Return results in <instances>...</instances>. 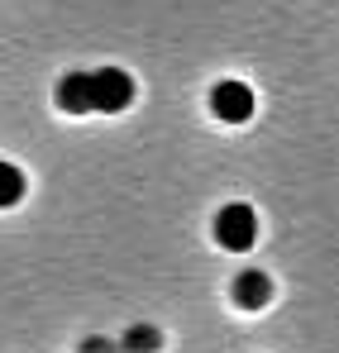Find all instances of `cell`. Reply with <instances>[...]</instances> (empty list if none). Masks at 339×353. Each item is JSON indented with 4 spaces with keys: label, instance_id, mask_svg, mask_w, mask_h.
Segmentation results:
<instances>
[{
    "label": "cell",
    "instance_id": "1",
    "mask_svg": "<svg viewBox=\"0 0 339 353\" xmlns=\"http://www.w3.org/2000/svg\"><path fill=\"white\" fill-rule=\"evenodd\" d=\"M258 239V210L244 205V201H229L215 210V243L229 248V253H249Z\"/></svg>",
    "mask_w": 339,
    "mask_h": 353
},
{
    "label": "cell",
    "instance_id": "2",
    "mask_svg": "<svg viewBox=\"0 0 339 353\" xmlns=\"http://www.w3.org/2000/svg\"><path fill=\"white\" fill-rule=\"evenodd\" d=\"M86 86H91V110H106V115L129 110V101H134V77L124 67H96V72H86Z\"/></svg>",
    "mask_w": 339,
    "mask_h": 353
},
{
    "label": "cell",
    "instance_id": "3",
    "mask_svg": "<svg viewBox=\"0 0 339 353\" xmlns=\"http://www.w3.org/2000/svg\"><path fill=\"white\" fill-rule=\"evenodd\" d=\"M253 110H258V101H253V86H249V81L225 77V81L211 86V115L215 119H225V124H249Z\"/></svg>",
    "mask_w": 339,
    "mask_h": 353
},
{
    "label": "cell",
    "instance_id": "4",
    "mask_svg": "<svg viewBox=\"0 0 339 353\" xmlns=\"http://www.w3.org/2000/svg\"><path fill=\"white\" fill-rule=\"evenodd\" d=\"M229 292H234V305H239V310H263V305L273 301V277H268L263 268H244V272L229 282Z\"/></svg>",
    "mask_w": 339,
    "mask_h": 353
},
{
    "label": "cell",
    "instance_id": "5",
    "mask_svg": "<svg viewBox=\"0 0 339 353\" xmlns=\"http://www.w3.org/2000/svg\"><path fill=\"white\" fill-rule=\"evenodd\" d=\"M53 101H57V110H67V115H91V86H86V72L57 77Z\"/></svg>",
    "mask_w": 339,
    "mask_h": 353
},
{
    "label": "cell",
    "instance_id": "6",
    "mask_svg": "<svg viewBox=\"0 0 339 353\" xmlns=\"http://www.w3.org/2000/svg\"><path fill=\"white\" fill-rule=\"evenodd\" d=\"M24 191H29V176L19 172L14 163H5V158H0V210L19 205V201H24Z\"/></svg>",
    "mask_w": 339,
    "mask_h": 353
},
{
    "label": "cell",
    "instance_id": "7",
    "mask_svg": "<svg viewBox=\"0 0 339 353\" xmlns=\"http://www.w3.org/2000/svg\"><path fill=\"white\" fill-rule=\"evenodd\" d=\"M158 349H163V334L153 325H129L119 339V353H158Z\"/></svg>",
    "mask_w": 339,
    "mask_h": 353
},
{
    "label": "cell",
    "instance_id": "8",
    "mask_svg": "<svg viewBox=\"0 0 339 353\" xmlns=\"http://www.w3.org/2000/svg\"><path fill=\"white\" fill-rule=\"evenodd\" d=\"M81 353H115V349H110V339H86Z\"/></svg>",
    "mask_w": 339,
    "mask_h": 353
}]
</instances>
